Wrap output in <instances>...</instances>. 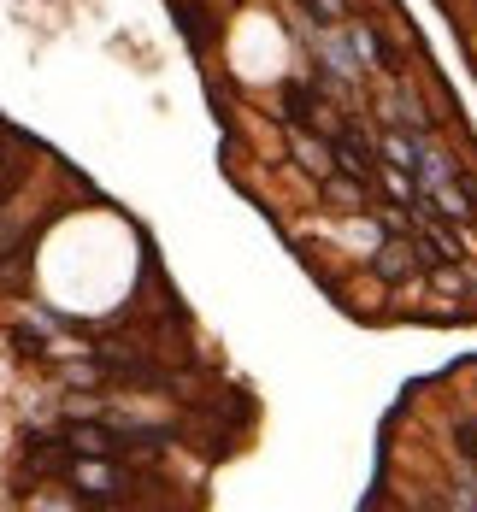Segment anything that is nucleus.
Returning <instances> with one entry per match:
<instances>
[{
    "instance_id": "1",
    "label": "nucleus",
    "mask_w": 477,
    "mask_h": 512,
    "mask_svg": "<svg viewBox=\"0 0 477 512\" xmlns=\"http://www.w3.org/2000/svg\"><path fill=\"white\" fill-rule=\"evenodd\" d=\"M330 159H336V171H348V177H366V183H371V171H377V148H371L354 124H342V130L330 136Z\"/></svg>"
},
{
    "instance_id": "2",
    "label": "nucleus",
    "mask_w": 477,
    "mask_h": 512,
    "mask_svg": "<svg viewBox=\"0 0 477 512\" xmlns=\"http://www.w3.org/2000/svg\"><path fill=\"white\" fill-rule=\"evenodd\" d=\"M318 189H324V201L336 206V212H366V206H371V183H366V177H348V171L318 177Z\"/></svg>"
},
{
    "instance_id": "3",
    "label": "nucleus",
    "mask_w": 477,
    "mask_h": 512,
    "mask_svg": "<svg viewBox=\"0 0 477 512\" xmlns=\"http://www.w3.org/2000/svg\"><path fill=\"white\" fill-rule=\"evenodd\" d=\"M171 12H177V24H183V36H189V48L207 53L218 42V24L207 18V6H195V0H171Z\"/></svg>"
},
{
    "instance_id": "4",
    "label": "nucleus",
    "mask_w": 477,
    "mask_h": 512,
    "mask_svg": "<svg viewBox=\"0 0 477 512\" xmlns=\"http://www.w3.org/2000/svg\"><path fill=\"white\" fill-rule=\"evenodd\" d=\"M24 136H6V154H0V206L12 201V189L24 183V171H30V159H12V148H18Z\"/></svg>"
},
{
    "instance_id": "5",
    "label": "nucleus",
    "mask_w": 477,
    "mask_h": 512,
    "mask_svg": "<svg viewBox=\"0 0 477 512\" xmlns=\"http://www.w3.org/2000/svg\"><path fill=\"white\" fill-rule=\"evenodd\" d=\"M295 154L313 165V177H330V171H336V159H330V142H318V136H295Z\"/></svg>"
},
{
    "instance_id": "6",
    "label": "nucleus",
    "mask_w": 477,
    "mask_h": 512,
    "mask_svg": "<svg viewBox=\"0 0 477 512\" xmlns=\"http://www.w3.org/2000/svg\"><path fill=\"white\" fill-rule=\"evenodd\" d=\"M307 106H318V89H313V83H301V77H295V83L283 89V112H289V118H301Z\"/></svg>"
},
{
    "instance_id": "7",
    "label": "nucleus",
    "mask_w": 477,
    "mask_h": 512,
    "mask_svg": "<svg viewBox=\"0 0 477 512\" xmlns=\"http://www.w3.org/2000/svg\"><path fill=\"white\" fill-rule=\"evenodd\" d=\"M454 442H460V454L477 465V418H472V412H460V418H454Z\"/></svg>"
}]
</instances>
